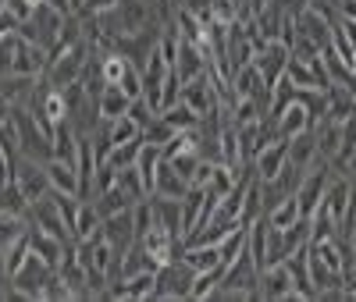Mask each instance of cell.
<instances>
[{"label": "cell", "instance_id": "ee69618b", "mask_svg": "<svg viewBox=\"0 0 356 302\" xmlns=\"http://www.w3.org/2000/svg\"><path fill=\"white\" fill-rule=\"evenodd\" d=\"M164 160V157H161ZM203 157H200V149H186V153H175V157H168V164L178 171V174H182L186 181L193 178V171H196V164H200Z\"/></svg>", "mask_w": 356, "mask_h": 302}, {"label": "cell", "instance_id": "8fae6325", "mask_svg": "<svg viewBox=\"0 0 356 302\" xmlns=\"http://www.w3.org/2000/svg\"><path fill=\"white\" fill-rule=\"evenodd\" d=\"M328 167H317V171H310V174H303L300 178V185H296V203H300V214L303 217H310L314 210L321 206V199H324V189H328Z\"/></svg>", "mask_w": 356, "mask_h": 302}, {"label": "cell", "instance_id": "4dcf8cb0", "mask_svg": "<svg viewBox=\"0 0 356 302\" xmlns=\"http://www.w3.org/2000/svg\"><path fill=\"white\" fill-rule=\"evenodd\" d=\"M303 214H300V203H296V192H289V196H282L275 206H271V214H267V224L271 228H289V224H296Z\"/></svg>", "mask_w": 356, "mask_h": 302}, {"label": "cell", "instance_id": "836d02e7", "mask_svg": "<svg viewBox=\"0 0 356 302\" xmlns=\"http://www.w3.org/2000/svg\"><path fill=\"white\" fill-rule=\"evenodd\" d=\"M225 278V267H214V270H200V274H193V288H189V299H211L218 292Z\"/></svg>", "mask_w": 356, "mask_h": 302}, {"label": "cell", "instance_id": "f6af8a7d", "mask_svg": "<svg viewBox=\"0 0 356 302\" xmlns=\"http://www.w3.org/2000/svg\"><path fill=\"white\" fill-rule=\"evenodd\" d=\"M129 117L136 121V125H139V128H146V125H150V121L157 117V110H154L150 103H146L143 97H136V100H132V107H129Z\"/></svg>", "mask_w": 356, "mask_h": 302}, {"label": "cell", "instance_id": "bcb514c9", "mask_svg": "<svg viewBox=\"0 0 356 302\" xmlns=\"http://www.w3.org/2000/svg\"><path fill=\"white\" fill-rule=\"evenodd\" d=\"M211 15H214V22H221V25H232L235 18H239V15H235L232 0H211Z\"/></svg>", "mask_w": 356, "mask_h": 302}, {"label": "cell", "instance_id": "5bb4252c", "mask_svg": "<svg viewBox=\"0 0 356 302\" xmlns=\"http://www.w3.org/2000/svg\"><path fill=\"white\" fill-rule=\"evenodd\" d=\"M257 295L260 299H289L292 295V274H289V267L285 263H275V267H264L260 270V285H257Z\"/></svg>", "mask_w": 356, "mask_h": 302}, {"label": "cell", "instance_id": "e575fe53", "mask_svg": "<svg viewBox=\"0 0 356 302\" xmlns=\"http://www.w3.org/2000/svg\"><path fill=\"white\" fill-rule=\"evenodd\" d=\"M339 278H342V295H356V242H342Z\"/></svg>", "mask_w": 356, "mask_h": 302}, {"label": "cell", "instance_id": "5b68a950", "mask_svg": "<svg viewBox=\"0 0 356 302\" xmlns=\"http://www.w3.org/2000/svg\"><path fill=\"white\" fill-rule=\"evenodd\" d=\"M182 103H186L189 110H196L200 117L214 114V110L221 107V97H218V82H214L211 68H207L203 75H196L193 82H182Z\"/></svg>", "mask_w": 356, "mask_h": 302}, {"label": "cell", "instance_id": "44dd1931", "mask_svg": "<svg viewBox=\"0 0 356 302\" xmlns=\"http://www.w3.org/2000/svg\"><path fill=\"white\" fill-rule=\"evenodd\" d=\"M314 157H317V132L314 128H307V132L289 139V167L303 171L307 164H314Z\"/></svg>", "mask_w": 356, "mask_h": 302}, {"label": "cell", "instance_id": "f5cc1de1", "mask_svg": "<svg viewBox=\"0 0 356 302\" xmlns=\"http://www.w3.org/2000/svg\"><path fill=\"white\" fill-rule=\"evenodd\" d=\"M68 8H72V15H82V8H86V0H68Z\"/></svg>", "mask_w": 356, "mask_h": 302}, {"label": "cell", "instance_id": "7bdbcfd3", "mask_svg": "<svg viewBox=\"0 0 356 302\" xmlns=\"http://www.w3.org/2000/svg\"><path fill=\"white\" fill-rule=\"evenodd\" d=\"M178 100H182V78H178L175 68H171L168 78H164V85H161V114H164L168 107H175Z\"/></svg>", "mask_w": 356, "mask_h": 302}, {"label": "cell", "instance_id": "b9f144b4", "mask_svg": "<svg viewBox=\"0 0 356 302\" xmlns=\"http://www.w3.org/2000/svg\"><path fill=\"white\" fill-rule=\"evenodd\" d=\"M43 299H47V302H68V299H75V288H72V285H68V281L54 270L50 281L43 285Z\"/></svg>", "mask_w": 356, "mask_h": 302}, {"label": "cell", "instance_id": "8992f818", "mask_svg": "<svg viewBox=\"0 0 356 302\" xmlns=\"http://www.w3.org/2000/svg\"><path fill=\"white\" fill-rule=\"evenodd\" d=\"M189 288H193V270L182 260H171V263L157 267L154 299H189Z\"/></svg>", "mask_w": 356, "mask_h": 302}, {"label": "cell", "instance_id": "d6986e66", "mask_svg": "<svg viewBox=\"0 0 356 302\" xmlns=\"http://www.w3.org/2000/svg\"><path fill=\"white\" fill-rule=\"evenodd\" d=\"M114 11H118V18H122L125 36H139L143 28H146V18H150V8H146V0H118Z\"/></svg>", "mask_w": 356, "mask_h": 302}, {"label": "cell", "instance_id": "8d00e7d4", "mask_svg": "<svg viewBox=\"0 0 356 302\" xmlns=\"http://www.w3.org/2000/svg\"><path fill=\"white\" fill-rule=\"evenodd\" d=\"M139 149H143V135H139V139H132V142H118V146L111 149L107 164H111L114 171H122V167H136V160H139Z\"/></svg>", "mask_w": 356, "mask_h": 302}, {"label": "cell", "instance_id": "681fc988", "mask_svg": "<svg viewBox=\"0 0 356 302\" xmlns=\"http://www.w3.org/2000/svg\"><path fill=\"white\" fill-rule=\"evenodd\" d=\"M335 8H339V18L356 22V0H335Z\"/></svg>", "mask_w": 356, "mask_h": 302}, {"label": "cell", "instance_id": "db71d44e", "mask_svg": "<svg viewBox=\"0 0 356 302\" xmlns=\"http://www.w3.org/2000/svg\"><path fill=\"white\" fill-rule=\"evenodd\" d=\"M40 4H47V0H29V8H40Z\"/></svg>", "mask_w": 356, "mask_h": 302}, {"label": "cell", "instance_id": "7c38bea8", "mask_svg": "<svg viewBox=\"0 0 356 302\" xmlns=\"http://www.w3.org/2000/svg\"><path fill=\"white\" fill-rule=\"evenodd\" d=\"M29 231V249H33L47 267H61L65 263V256H68V242H61V238H54L50 231H43V228H36V224H29L25 228Z\"/></svg>", "mask_w": 356, "mask_h": 302}, {"label": "cell", "instance_id": "e0dca14e", "mask_svg": "<svg viewBox=\"0 0 356 302\" xmlns=\"http://www.w3.org/2000/svg\"><path fill=\"white\" fill-rule=\"evenodd\" d=\"M307 270H310V288L317 292V299H321V295H332L335 288L342 292V278H339V270H332L328 263H321L310 249H307Z\"/></svg>", "mask_w": 356, "mask_h": 302}, {"label": "cell", "instance_id": "d6a6232c", "mask_svg": "<svg viewBox=\"0 0 356 302\" xmlns=\"http://www.w3.org/2000/svg\"><path fill=\"white\" fill-rule=\"evenodd\" d=\"M29 203L25 196H22V189L15 185V181H8L4 189H0V214H11V217H29Z\"/></svg>", "mask_w": 356, "mask_h": 302}, {"label": "cell", "instance_id": "603a6c76", "mask_svg": "<svg viewBox=\"0 0 356 302\" xmlns=\"http://www.w3.org/2000/svg\"><path fill=\"white\" fill-rule=\"evenodd\" d=\"M186 189H189V181L178 174L168 160H161V167H157V181H154V196H164V199H182L186 196Z\"/></svg>", "mask_w": 356, "mask_h": 302}, {"label": "cell", "instance_id": "9a60e30c", "mask_svg": "<svg viewBox=\"0 0 356 302\" xmlns=\"http://www.w3.org/2000/svg\"><path fill=\"white\" fill-rule=\"evenodd\" d=\"M275 128H278V139H292V135H300V132H307V128H317V125H314L310 110H307L303 103L292 100L285 110L275 114Z\"/></svg>", "mask_w": 356, "mask_h": 302}, {"label": "cell", "instance_id": "83f0119b", "mask_svg": "<svg viewBox=\"0 0 356 302\" xmlns=\"http://www.w3.org/2000/svg\"><path fill=\"white\" fill-rule=\"evenodd\" d=\"M264 89H267V85H264L260 72L253 68V60H250L246 68H239V72L232 75V93H235V100H250V97H260Z\"/></svg>", "mask_w": 356, "mask_h": 302}, {"label": "cell", "instance_id": "7a4b0ae2", "mask_svg": "<svg viewBox=\"0 0 356 302\" xmlns=\"http://www.w3.org/2000/svg\"><path fill=\"white\" fill-rule=\"evenodd\" d=\"M89 43L82 40V43H75L72 50H65L61 57H57V60H50V65H47V82H50V89H61V93H65V89L68 85H75V82H82V72H86V65H89Z\"/></svg>", "mask_w": 356, "mask_h": 302}, {"label": "cell", "instance_id": "ac0fdd59", "mask_svg": "<svg viewBox=\"0 0 356 302\" xmlns=\"http://www.w3.org/2000/svg\"><path fill=\"white\" fill-rule=\"evenodd\" d=\"M203 203H207V185H189L182 196V238L193 235L203 221Z\"/></svg>", "mask_w": 356, "mask_h": 302}, {"label": "cell", "instance_id": "2e32d148", "mask_svg": "<svg viewBox=\"0 0 356 302\" xmlns=\"http://www.w3.org/2000/svg\"><path fill=\"white\" fill-rule=\"evenodd\" d=\"M328 121H349L356 117V85H332L328 89V110H324Z\"/></svg>", "mask_w": 356, "mask_h": 302}, {"label": "cell", "instance_id": "6da1fadb", "mask_svg": "<svg viewBox=\"0 0 356 302\" xmlns=\"http://www.w3.org/2000/svg\"><path fill=\"white\" fill-rule=\"evenodd\" d=\"M11 117H15V128H18V153L47 164L50 160V135L36 125L33 110H29V107H15Z\"/></svg>", "mask_w": 356, "mask_h": 302}, {"label": "cell", "instance_id": "d590c367", "mask_svg": "<svg viewBox=\"0 0 356 302\" xmlns=\"http://www.w3.org/2000/svg\"><path fill=\"white\" fill-rule=\"evenodd\" d=\"M161 117L168 121V125H171L175 132H189V128H200V121H203V117H200L196 110H189V107H186L182 100H178L175 107H168V110H164Z\"/></svg>", "mask_w": 356, "mask_h": 302}, {"label": "cell", "instance_id": "f1b7e54d", "mask_svg": "<svg viewBox=\"0 0 356 302\" xmlns=\"http://www.w3.org/2000/svg\"><path fill=\"white\" fill-rule=\"evenodd\" d=\"M43 167H47V178H50V189H54V192H75V196H79V178H75V167H72V164L50 157Z\"/></svg>", "mask_w": 356, "mask_h": 302}, {"label": "cell", "instance_id": "ab89813d", "mask_svg": "<svg viewBox=\"0 0 356 302\" xmlns=\"http://www.w3.org/2000/svg\"><path fill=\"white\" fill-rule=\"evenodd\" d=\"M114 185L122 189V192H129L132 199H146V189H143V178H139V171H136V167H122V171H118V178H114Z\"/></svg>", "mask_w": 356, "mask_h": 302}, {"label": "cell", "instance_id": "c3c4849f", "mask_svg": "<svg viewBox=\"0 0 356 302\" xmlns=\"http://www.w3.org/2000/svg\"><path fill=\"white\" fill-rule=\"evenodd\" d=\"M11 174H15V164H11V157L4 153V149H0V189L11 181Z\"/></svg>", "mask_w": 356, "mask_h": 302}, {"label": "cell", "instance_id": "ffe728a7", "mask_svg": "<svg viewBox=\"0 0 356 302\" xmlns=\"http://www.w3.org/2000/svg\"><path fill=\"white\" fill-rule=\"evenodd\" d=\"M129 107H132V97L125 93L122 85H107L104 93H100V100H97L100 121H118L122 114H129Z\"/></svg>", "mask_w": 356, "mask_h": 302}, {"label": "cell", "instance_id": "816d5d0a", "mask_svg": "<svg viewBox=\"0 0 356 302\" xmlns=\"http://www.w3.org/2000/svg\"><path fill=\"white\" fill-rule=\"evenodd\" d=\"M11 110H15V107H11V103H8L4 97H0V128L8 125V117H11Z\"/></svg>", "mask_w": 356, "mask_h": 302}, {"label": "cell", "instance_id": "4316f807", "mask_svg": "<svg viewBox=\"0 0 356 302\" xmlns=\"http://www.w3.org/2000/svg\"><path fill=\"white\" fill-rule=\"evenodd\" d=\"M314 132H317V157H321V160H335L339 146H342V125H339V121L324 117Z\"/></svg>", "mask_w": 356, "mask_h": 302}, {"label": "cell", "instance_id": "f907efd6", "mask_svg": "<svg viewBox=\"0 0 356 302\" xmlns=\"http://www.w3.org/2000/svg\"><path fill=\"white\" fill-rule=\"evenodd\" d=\"M339 28H342V36H346V43L356 50V22H346V18H339Z\"/></svg>", "mask_w": 356, "mask_h": 302}, {"label": "cell", "instance_id": "74e56055", "mask_svg": "<svg viewBox=\"0 0 356 302\" xmlns=\"http://www.w3.org/2000/svg\"><path fill=\"white\" fill-rule=\"evenodd\" d=\"M285 78H289L296 89H321L317 78H314V72H310V65H307V60H300V57H289Z\"/></svg>", "mask_w": 356, "mask_h": 302}, {"label": "cell", "instance_id": "4fadbf2b", "mask_svg": "<svg viewBox=\"0 0 356 302\" xmlns=\"http://www.w3.org/2000/svg\"><path fill=\"white\" fill-rule=\"evenodd\" d=\"M207 68H211V57H207L196 43L189 40H178V53H175V75L182 82H193L196 75H203Z\"/></svg>", "mask_w": 356, "mask_h": 302}, {"label": "cell", "instance_id": "1f68e13d", "mask_svg": "<svg viewBox=\"0 0 356 302\" xmlns=\"http://www.w3.org/2000/svg\"><path fill=\"white\" fill-rule=\"evenodd\" d=\"M97 210H100V217H111V214H118V210H129V206H136L139 199H132L129 192H122L118 185H111V189H104V192H97Z\"/></svg>", "mask_w": 356, "mask_h": 302}, {"label": "cell", "instance_id": "d4e9b609", "mask_svg": "<svg viewBox=\"0 0 356 302\" xmlns=\"http://www.w3.org/2000/svg\"><path fill=\"white\" fill-rule=\"evenodd\" d=\"M182 260L193 274H200V270H214V267H225L221 263V253H218V246H182Z\"/></svg>", "mask_w": 356, "mask_h": 302}, {"label": "cell", "instance_id": "ba28073f", "mask_svg": "<svg viewBox=\"0 0 356 302\" xmlns=\"http://www.w3.org/2000/svg\"><path fill=\"white\" fill-rule=\"evenodd\" d=\"M332 25L335 22H332V15H328V8H324V4H314V8L296 15V28H300V36L310 40L317 50L332 47Z\"/></svg>", "mask_w": 356, "mask_h": 302}, {"label": "cell", "instance_id": "cb8c5ba5", "mask_svg": "<svg viewBox=\"0 0 356 302\" xmlns=\"http://www.w3.org/2000/svg\"><path fill=\"white\" fill-rule=\"evenodd\" d=\"M40 85V78H25V75H0V97H4L11 107L29 103L33 89Z\"/></svg>", "mask_w": 356, "mask_h": 302}, {"label": "cell", "instance_id": "277c9868", "mask_svg": "<svg viewBox=\"0 0 356 302\" xmlns=\"http://www.w3.org/2000/svg\"><path fill=\"white\" fill-rule=\"evenodd\" d=\"M11 181L22 189V196H25L29 203H36V199H43V196L54 192L43 160H33V157H18V160H15V174H11Z\"/></svg>", "mask_w": 356, "mask_h": 302}, {"label": "cell", "instance_id": "60d3db41", "mask_svg": "<svg viewBox=\"0 0 356 302\" xmlns=\"http://www.w3.org/2000/svg\"><path fill=\"white\" fill-rule=\"evenodd\" d=\"M139 135H143V128L136 125L129 114H122L118 121H111V142H114V146H118V142H132V139H139Z\"/></svg>", "mask_w": 356, "mask_h": 302}, {"label": "cell", "instance_id": "7dc6e473", "mask_svg": "<svg viewBox=\"0 0 356 302\" xmlns=\"http://www.w3.org/2000/svg\"><path fill=\"white\" fill-rule=\"evenodd\" d=\"M18 25H22V22H18L8 8H0V36H15V33H18Z\"/></svg>", "mask_w": 356, "mask_h": 302}, {"label": "cell", "instance_id": "f546056e", "mask_svg": "<svg viewBox=\"0 0 356 302\" xmlns=\"http://www.w3.org/2000/svg\"><path fill=\"white\" fill-rule=\"evenodd\" d=\"M122 281H125V299H132V302H146V299H154L157 270H139V274L122 278Z\"/></svg>", "mask_w": 356, "mask_h": 302}, {"label": "cell", "instance_id": "7402d4cb", "mask_svg": "<svg viewBox=\"0 0 356 302\" xmlns=\"http://www.w3.org/2000/svg\"><path fill=\"white\" fill-rule=\"evenodd\" d=\"M154 199V214H157V224L175 235V238H182V199H164V196H150Z\"/></svg>", "mask_w": 356, "mask_h": 302}, {"label": "cell", "instance_id": "9c48e42d", "mask_svg": "<svg viewBox=\"0 0 356 302\" xmlns=\"http://www.w3.org/2000/svg\"><path fill=\"white\" fill-rule=\"evenodd\" d=\"M100 235L107 238V246L114 249V256L122 260L129 249H132V242H136V224H132V206L129 210H118V214L104 217L100 224ZM118 267V263H114Z\"/></svg>", "mask_w": 356, "mask_h": 302}, {"label": "cell", "instance_id": "484cf974", "mask_svg": "<svg viewBox=\"0 0 356 302\" xmlns=\"http://www.w3.org/2000/svg\"><path fill=\"white\" fill-rule=\"evenodd\" d=\"M321 206H324V210H328V214L335 217V224H342L346 210H349V181H346V178H335V181H328V189H324V199H321Z\"/></svg>", "mask_w": 356, "mask_h": 302}, {"label": "cell", "instance_id": "30bf717a", "mask_svg": "<svg viewBox=\"0 0 356 302\" xmlns=\"http://www.w3.org/2000/svg\"><path fill=\"white\" fill-rule=\"evenodd\" d=\"M289 167V139H271L253 160L257 181H278Z\"/></svg>", "mask_w": 356, "mask_h": 302}, {"label": "cell", "instance_id": "3957f363", "mask_svg": "<svg viewBox=\"0 0 356 302\" xmlns=\"http://www.w3.org/2000/svg\"><path fill=\"white\" fill-rule=\"evenodd\" d=\"M50 274H54V267H47L36 253H29L25 263L11 274V295H18V299H43V285L50 281Z\"/></svg>", "mask_w": 356, "mask_h": 302}, {"label": "cell", "instance_id": "f35d334b", "mask_svg": "<svg viewBox=\"0 0 356 302\" xmlns=\"http://www.w3.org/2000/svg\"><path fill=\"white\" fill-rule=\"evenodd\" d=\"M353 157H356V117L342 121V146H339V153H335V164L346 167Z\"/></svg>", "mask_w": 356, "mask_h": 302}, {"label": "cell", "instance_id": "52a82bcc", "mask_svg": "<svg viewBox=\"0 0 356 302\" xmlns=\"http://www.w3.org/2000/svg\"><path fill=\"white\" fill-rule=\"evenodd\" d=\"M289 57H292V50H289L285 43H278V40L264 43V50L253 53V68L260 72V78H264L267 89H275V85L282 82V75H285V68H289Z\"/></svg>", "mask_w": 356, "mask_h": 302}]
</instances>
